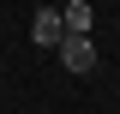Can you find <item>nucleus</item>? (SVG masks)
Masks as SVG:
<instances>
[{"mask_svg": "<svg viewBox=\"0 0 120 114\" xmlns=\"http://www.w3.org/2000/svg\"><path fill=\"white\" fill-rule=\"evenodd\" d=\"M54 54H60V66H66V72H78V78H90V72H96V42H90L84 30H66Z\"/></svg>", "mask_w": 120, "mask_h": 114, "instance_id": "f257e3e1", "label": "nucleus"}, {"mask_svg": "<svg viewBox=\"0 0 120 114\" xmlns=\"http://www.w3.org/2000/svg\"><path fill=\"white\" fill-rule=\"evenodd\" d=\"M60 36H66L60 6H36V18H30V42H36V48H60Z\"/></svg>", "mask_w": 120, "mask_h": 114, "instance_id": "f03ea898", "label": "nucleus"}, {"mask_svg": "<svg viewBox=\"0 0 120 114\" xmlns=\"http://www.w3.org/2000/svg\"><path fill=\"white\" fill-rule=\"evenodd\" d=\"M60 24L90 36V30H96V6H90V0H60Z\"/></svg>", "mask_w": 120, "mask_h": 114, "instance_id": "7ed1b4c3", "label": "nucleus"}, {"mask_svg": "<svg viewBox=\"0 0 120 114\" xmlns=\"http://www.w3.org/2000/svg\"><path fill=\"white\" fill-rule=\"evenodd\" d=\"M42 6H60V0H42Z\"/></svg>", "mask_w": 120, "mask_h": 114, "instance_id": "20e7f679", "label": "nucleus"}]
</instances>
